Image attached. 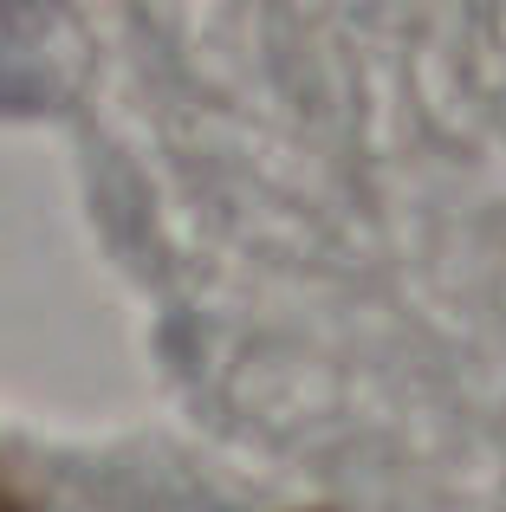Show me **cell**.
Here are the masks:
<instances>
[{
	"label": "cell",
	"mask_w": 506,
	"mask_h": 512,
	"mask_svg": "<svg viewBox=\"0 0 506 512\" xmlns=\"http://www.w3.org/2000/svg\"><path fill=\"white\" fill-rule=\"evenodd\" d=\"M39 98V78L20 65V52H0V104H33Z\"/></svg>",
	"instance_id": "6da1fadb"
}]
</instances>
